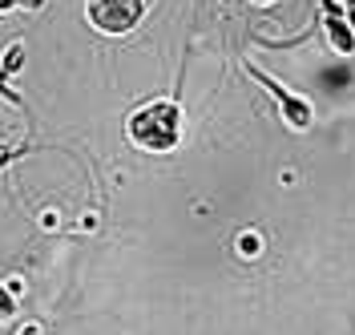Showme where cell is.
<instances>
[{"label":"cell","mask_w":355,"mask_h":335,"mask_svg":"<svg viewBox=\"0 0 355 335\" xmlns=\"http://www.w3.org/2000/svg\"><path fill=\"white\" fill-rule=\"evenodd\" d=\"M125 137L141 154H174L182 141V105L170 97L146 101L125 117Z\"/></svg>","instance_id":"1"},{"label":"cell","mask_w":355,"mask_h":335,"mask_svg":"<svg viewBox=\"0 0 355 335\" xmlns=\"http://www.w3.org/2000/svg\"><path fill=\"white\" fill-rule=\"evenodd\" d=\"M150 0H85V21L101 37H125L146 21Z\"/></svg>","instance_id":"2"},{"label":"cell","mask_w":355,"mask_h":335,"mask_svg":"<svg viewBox=\"0 0 355 335\" xmlns=\"http://www.w3.org/2000/svg\"><path fill=\"white\" fill-rule=\"evenodd\" d=\"M243 69L254 77V81H259V85H263L266 93H270V97H275L279 117L287 121V130H295V134H307L311 126H315V105H311L303 93H291L279 77H270V73H266V69H259L254 61H243Z\"/></svg>","instance_id":"3"},{"label":"cell","mask_w":355,"mask_h":335,"mask_svg":"<svg viewBox=\"0 0 355 335\" xmlns=\"http://www.w3.org/2000/svg\"><path fill=\"white\" fill-rule=\"evenodd\" d=\"M319 24H323V33H327L331 53L352 57L355 53V33H352V24H347V17H343V0H319Z\"/></svg>","instance_id":"4"},{"label":"cell","mask_w":355,"mask_h":335,"mask_svg":"<svg viewBox=\"0 0 355 335\" xmlns=\"http://www.w3.org/2000/svg\"><path fill=\"white\" fill-rule=\"evenodd\" d=\"M263 250H266V239L259 230H243V234L234 239V255H239V259H259Z\"/></svg>","instance_id":"5"},{"label":"cell","mask_w":355,"mask_h":335,"mask_svg":"<svg viewBox=\"0 0 355 335\" xmlns=\"http://www.w3.org/2000/svg\"><path fill=\"white\" fill-rule=\"evenodd\" d=\"M17 299H21L17 291L8 287V283H0V319H12L17 315Z\"/></svg>","instance_id":"6"},{"label":"cell","mask_w":355,"mask_h":335,"mask_svg":"<svg viewBox=\"0 0 355 335\" xmlns=\"http://www.w3.org/2000/svg\"><path fill=\"white\" fill-rule=\"evenodd\" d=\"M41 226H44V230H57V226H61L57 210H44V214H41Z\"/></svg>","instance_id":"7"},{"label":"cell","mask_w":355,"mask_h":335,"mask_svg":"<svg viewBox=\"0 0 355 335\" xmlns=\"http://www.w3.org/2000/svg\"><path fill=\"white\" fill-rule=\"evenodd\" d=\"M343 17H347V24H352V33H355V0H343Z\"/></svg>","instance_id":"8"},{"label":"cell","mask_w":355,"mask_h":335,"mask_svg":"<svg viewBox=\"0 0 355 335\" xmlns=\"http://www.w3.org/2000/svg\"><path fill=\"white\" fill-rule=\"evenodd\" d=\"M17 8H24V12H37V8H44V0H17Z\"/></svg>","instance_id":"9"},{"label":"cell","mask_w":355,"mask_h":335,"mask_svg":"<svg viewBox=\"0 0 355 335\" xmlns=\"http://www.w3.org/2000/svg\"><path fill=\"white\" fill-rule=\"evenodd\" d=\"M254 4H275V0H254Z\"/></svg>","instance_id":"10"},{"label":"cell","mask_w":355,"mask_h":335,"mask_svg":"<svg viewBox=\"0 0 355 335\" xmlns=\"http://www.w3.org/2000/svg\"><path fill=\"white\" fill-rule=\"evenodd\" d=\"M0 130H4V126H0Z\"/></svg>","instance_id":"11"}]
</instances>
